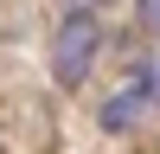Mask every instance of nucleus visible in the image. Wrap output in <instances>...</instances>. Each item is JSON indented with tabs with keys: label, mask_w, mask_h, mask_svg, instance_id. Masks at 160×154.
<instances>
[{
	"label": "nucleus",
	"mask_w": 160,
	"mask_h": 154,
	"mask_svg": "<svg viewBox=\"0 0 160 154\" xmlns=\"http://www.w3.org/2000/svg\"><path fill=\"white\" fill-rule=\"evenodd\" d=\"M148 90H154V103H160V58H148Z\"/></svg>",
	"instance_id": "obj_3"
},
{
	"label": "nucleus",
	"mask_w": 160,
	"mask_h": 154,
	"mask_svg": "<svg viewBox=\"0 0 160 154\" xmlns=\"http://www.w3.org/2000/svg\"><path fill=\"white\" fill-rule=\"evenodd\" d=\"M135 19H141V32H160V0H135Z\"/></svg>",
	"instance_id": "obj_2"
},
{
	"label": "nucleus",
	"mask_w": 160,
	"mask_h": 154,
	"mask_svg": "<svg viewBox=\"0 0 160 154\" xmlns=\"http://www.w3.org/2000/svg\"><path fill=\"white\" fill-rule=\"evenodd\" d=\"M96 45H102V26L90 7H71L58 19V38H51V77H58L64 90H77L90 77V64H96Z\"/></svg>",
	"instance_id": "obj_1"
}]
</instances>
